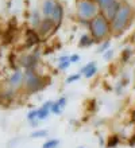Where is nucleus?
Returning a JSON list of instances; mask_svg holds the SVG:
<instances>
[{"label":"nucleus","mask_w":135,"mask_h":148,"mask_svg":"<svg viewBox=\"0 0 135 148\" xmlns=\"http://www.w3.org/2000/svg\"><path fill=\"white\" fill-rule=\"evenodd\" d=\"M51 112H53L54 114H60V113L62 112V108L58 105L57 102H53V105H51Z\"/></svg>","instance_id":"nucleus-17"},{"label":"nucleus","mask_w":135,"mask_h":148,"mask_svg":"<svg viewBox=\"0 0 135 148\" xmlns=\"http://www.w3.org/2000/svg\"><path fill=\"white\" fill-rule=\"evenodd\" d=\"M47 135L46 129H41V131H35V132L31 133V137H43Z\"/></svg>","instance_id":"nucleus-16"},{"label":"nucleus","mask_w":135,"mask_h":148,"mask_svg":"<svg viewBox=\"0 0 135 148\" xmlns=\"http://www.w3.org/2000/svg\"><path fill=\"white\" fill-rule=\"evenodd\" d=\"M112 55H114V50H112V49H108L107 51L103 53V57H104L105 61H109V59L112 58Z\"/></svg>","instance_id":"nucleus-19"},{"label":"nucleus","mask_w":135,"mask_h":148,"mask_svg":"<svg viewBox=\"0 0 135 148\" xmlns=\"http://www.w3.org/2000/svg\"><path fill=\"white\" fill-rule=\"evenodd\" d=\"M77 15L82 20H92L99 15V5L93 0H78Z\"/></svg>","instance_id":"nucleus-3"},{"label":"nucleus","mask_w":135,"mask_h":148,"mask_svg":"<svg viewBox=\"0 0 135 148\" xmlns=\"http://www.w3.org/2000/svg\"><path fill=\"white\" fill-rule=\"evenodd\" d=\"M57 104H58L60 106H61V108H64V106H65V104H66V98H65V97L60 98V100L57 101Z\"/></svg>","instance_id":"nucleus-24"},{"label":"nucleus","mask_w":135,"mask_h":148,"mask_svg":"<svg viewBox=\"0 0 135 148\" xmlns=\"http://www.w3.org/2000/svg\"><path fill=\"white\" fill-rule=\"evenodd\" d=\"M93 42H95V39L91 38L89 35H82V36H81V40H80V46H82V47L91 46Z\"/></svg>","instance_id":"nucleus-13"},{"label":"nucleus","mask_w":135,"mask_h":148,"mask_svg":"<svg viewBox=\"0 0 135 148\" xmlns=\"http://www.w3.org/2000/svg\"><path fill=\"white\" fill-rule=\"evenodd\" d=\"M69 65H70L69 57L64 55V57H61V58H60V63H58V67H60L61 70H65V69H68V66H69Z\"/></svg>","instance_id":"nucleus-12"},{"label":"nucleus","mask_w":135,"mask_h":148,"mask_svg":"<svg viewBox=\"0 0 135 148\" xmlns=\"http://www.w3.org/2000/svg\"><path fill=\"white\" fill-rule=\"evenodd\" d=\"M58 1L57 0H43L42 3V14L46 19H50V16L53 15L54 10L57 7Z\"/></svg>","instance_id":"nucleus-5"},{"label":"nucleus","mask_w":135,"mask_h":148,"mask_svg":"<svg viewBox=\"0 0 135 148\" xmlns=\"http://www.w3.org/2000/svg\"><path fill=\"white\" fill-rule=\"evenodd\" d=\"M93 66H96V62H95V61H92V62L87 63V65H85V66L82 67V69H81V73H82V74H85V73H87V71L89 70V69H92Z\"/></svg>","instance_id":"nucleus-18"},{"label":"nucleus","mask_w":135,"mask_h":148,"mask_svg":"<svg viewBox=\"0 0 135 148\" xmlns=\"http://www.w3.org/2000/svg\"><path fill=\"white\" fill-rule=\"evenodd\" d=\"M51 105H53V102L47 101L42 105V108L37 109V112H38V117H37V119H38V120H45V119H47V116H49L51 112Z\"/></svg>","instance_id":"nucleus-6"},{"label":"nucleus","mask_w":135,"mask_h":148,"mask_svg":"<svg viewBox=\"0 0 135 148\" xmlns=\"http://www.w3.org/2000/svg\"><path fill=\"white\" fill-rule=\"evenodd\" d=\"M91 31L95 40H103L109 34V24L104 15H97L91 20Z\"/></svg>","instance_id":"nucleus-2"},{"label":"nucleus","mask_w":135,"mask_h":148,"mask_svg":"<svg viewBox=\"0 0 135 148\" xmlns=\"http://www.w3.org/2000/svg\"><path fill=\"white\" fill-rule=\"evenodd\" d=\"M109 45H111V42H109V40H105L104 43H101L100 47L97 49V53H104V51H107L108 49H109Z\"/></svg>","instance_id":"nucleus-15"},{"label":"nucleus","mask_w":135,"mask_h":148,"mask_svg":"<svg viewBox=\"0 0 135 148\" xmlns=\"http://www.w3.org/2000/svg\"><path fill=\"white\" fill-rule=\"evenodd\" d=\"M96 71H97V67H96V66H93L92 69H89V70L87 71V73H85L84 75H85L87 78H91V77H93V75L96 74Z\"/></svg>","instance_id":"nucleus-20"},{"label":"nucleus","mask_w":135,"mask_h":148,"mask_svg":"<svg viewBox=\"0 0 135 148\" xmlns=\"http://www.w3.org/2000/svg\"><path fill=\"white\" fill-rule=\"evenodd\" d=\"M120 5H122V4H120L119 1H115V3L112 4L111 7H108L107 10L104 11V16L107 18V19H111V20H112V18L116 15V12L119 11Z\"/></svg>","instance_id":"nucleus-8"},{"label":"nucleus","mask_w":135,"mask_h":148,"mask_svg":"<svg viewBox=\"0 0 135 148\" xmlns=\"http://www.w3.org/2000/svg\"><path fill=\"white\" fill-rule=\"evenodd\" d=\"M31 23H33V26H34V27H38V26H41V23H42V19H41V15H39L38 10H34V11H33Z\"/></svg>","instance_id":"nucleus-10"},{"label":"nucleus","mask_w":135,"mask_h":148,"mask_svg":"<svg viewBox=\"0 0 135 148\" xmlns=\"http://www.w3.org/2000/svg\"><path fill=\"white\" fill-rule=\"evenodd\" d=\"M130 54H131V49H127V51H124V53H123V58L127 61L128 57H130Z\"/></svg>","instance_id":"nucleus-25"},{"label":"nucleus","mask_w":135,"mask_h":148,"mask_svg":"<svg viewBox=\"0 0 135 148\" xmlns=\"http://www.w3.org/2000/svg\"><path fill=\"white\" fill-rule=\"evenodd\" d=\"M58 144H60V140H57V139H51V140L46 141V143L43 144V148H55Z\"/></svg>","instance_id":"nucleus-14"},{"label":"nucleus","mask_w":135,"mask_h":148,"mask_svg":"<svg viewBox=\"0 0 135 148\" xmlns=\"http://www.w3.org/2000/svg\"><path fill=\"white\" fill-rule=\"evenodd\" d=\"M115 1H118V0H96V4L105 11V10H107L108 7H111V5L115 3Z\"/></svg>","instance_id":"nucleus-11"},{"label":"nucleus","mask_w":135,"mask_h":148,"mask_svg":"<svg viewBox=\"0 0 135 148\" xmlns=\"http://www.w3.org/2000/svg\"><path fill=\"white\" fill-rule=\"evenodd\" d=\"M53 22H51L50 19H45L42 20V23H41V32L42 34H47V32L50 31V28H51V26H53Z\"/></svg>","instance_id":"nucleus-9"},{"label":"nucleus","mask_w":135,"mask_h":148,"mask_svg":"<svg viewBox=\"0 0 135 148\" xmlns=\"http://www.w3.org/2000/svg\"><path fill=\"white\" fill-rule=\"evenodd\" d=\"M132 15V10L130 5L127 4H122L119 8V11L116 12V15L112 18L111 24H112V30L116 32V34H120L124 28L127 27L128 22L131 19Z\"/></svg>","instance_id":"nucleus-1"},{"label":"nucleus","mask_w":135,"mask_h":148,"mask_svg":"<svg viewBox=\"0 0 135 148\" xmlns=\"http://www.w3.org/2000/svg\"><path fill=\"white\" fill-rule=\"evenodd\" d=\"M69 59H70V63H72V62L76 63V62H78V61H80V55H78V54H73L72 57H69Z\"/></svg>","instance_id":"nucleus-23"},{"label":"nucleus","mask_w":135,"mask_h":148,"mask_svg":"<svg viewBox=\"0 0 135 148\" xmlns=\"http://www.w3.org/2000/svg\"><path fill=\"white\" fill-rule=\"evenodd\" d=\"M24 82H26L27 89L31 90V92L38 90L39 85H41V79H39V77L33 70H28V69H27V71H26V81Z\"/></svg>","instance_id":"nucleus-4"},{"label":"nucleus","mask_w":135,"mask_h":148,"mask_svg":"<svg viewBox=\"0 0 135 148\" xmlns=\"http://www.w3.org/2000/svg\"><path fill=\"white\" fill-rule=\"evenodd\" d=\"M37 117H38V112H37V110H31V112L27 114V119L30 121H34Z\"/></svg>","instance_id":"nucleus-22"},{"label":"nucleus","mask_w":135,"mask_h":148,"mask_svg":"<svg viewBox=\"0 0 135 148\" xmlns=\"http://www.w3.org/2000/svg\"><path fill=\"white\" fill-rule=\"evenodd\" d=\"M78 148H84V147H78Z\"/></svg>","instance_id":"nucleus-26"},{"label":"nucleus","mask_w":135,"mask_h":148,"mask_svg":"<svg viewBox=\"0 0 135 148\" xmlns=\"http://www.w3.org/2000/svg\"><path fill=\"white\" fill-rule=\"evenodd\" d=\"M80 79V74H73V75H69V77L66 78V84H72L73 81H77Z\"/></svg>","instance_id":"nucleus-21"},{"label":"nucleus","mask_w":135,"mask_h":148,"mask_svg":"<svg viewBox=\"0 0 135 148\" xmlns=\"http://www.w3.org/2000/svg\"><path fill=\"white\" fill-rule=\"evenodd\" d=\"M24 81V75L22 71H15V73L11 75V78H10V86L11 88H19L20 85H22V82Z\"/></svg>","instance_id":"nucleus-7"}]
</instances>
